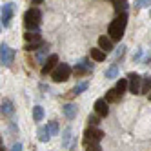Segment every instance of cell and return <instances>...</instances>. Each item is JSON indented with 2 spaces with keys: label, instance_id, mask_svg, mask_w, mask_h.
Segmentation results:
<instances>
[{
  "label": "cell",
  "instance_id": "1",
  "mask_svg": "<svg viewBox=\"0 0 151 151\" xmlns=\"http://www.w3.org/2000/svg\"><path fill=\"white\" fill-rule=\"evenodd\" d=\"M127 26V13H120L107 27V37L113 42H120V38L124 37V31Z\"/></svg>",
  "mask_w": 151,
  "mask_h": 151
},
{
  "label": "cell",
  "instance_id": "2",
  "mask_svg": "<svg viewBox=\"0 0 151 151\" xmlns=\"http://www.w3.org/2000/svg\"><path fill=\"white\" fill-rule=\"evenodd\" d=\"M40 20H42V13L38 7H29L24 13V26L27 31H38Z\"/></svg>",
  "mask_w": 151,
  "mask_h": 151
},
{
  "label": "cell",
  "instance_id": "3",
  "mask_svg": "<svg viewBox=\"0 0 151 151\" xmlns=\"http://www.w3.org/2000/svg\"><path fill=\"white\" fill-rule=\"evenodd\" d=\"M71 73L73 71L69 68V64H58V66L55 68V71L51 73V78L55 82H66V80H69Z\"/></svg>",
  "mask_w": 151,
  "mask_h": 151
},
{
  "label": "cell",
  "instance_id": "4",
  "mask_svg": "<svg viewBox=\"0 0 151 151\" xmlns=\"http://www.w3.org/2000/svg\"><path fill=\"white\" fill-rule=\"evenodd\" d=\"M15 49H11L7 44H4L2 42V46H0V64H2L4 68H11V64L15 60Z\"/></svg>",
  "mask_w": 151,
  "mask_h": 151
},
{
  "label": "cell",
  "instance_id": "5",
  "mask_svg": "<svg viewBox=\"0 0 151 151\" xmlns=\"http://www.w3.org/2000/svg\"><path fill=\"white\" fill-rule=\"evenodd\" d=\"M104 138V133H102V129L99 127H88L84 131V144H89V142H100V140Z\"/></svg>",
  "mask_w": 151,
  "mask_h": 151
},
{
  "label": "cell",
  "instance_id": "6",
  "mask_svg": "<svg viewBox=\"0 0 151 151\" xmlns=\"http://www.w3.org/2000/svg\"><path fill=\"white\" fill-rule=\"evenodd\" d=\"M127 80H129V91H131L133 95L142 93V77H140L138 73H129Z\"/></svg>",
  "mask_w": 151,
  "mask_h": 151
},
{
  "label": "cell",
  "instance_id": "7",
  "mask_svg": "<svg viewBox=\"0 0 151 151\" xmlns=\"http://www.w3.org/2000/svg\"><path fill=\"white\" fill-rule=\"evenodd\" d=\"M13 13H15V4H4L2 6V27H9L11 24V18H13Z\"/></svg>",
  "mask_w": 151,
  "mask_h": 151
},
{
  "label": "cell",
  "instance_id": "8",
  "mask_svg": "<svg viewBox=\"0 0 151 151\" xmlns=\"http://www.w3.org/2000/svg\"><path fill=\"white\" fill-rule=\"evenodd\" d=\"M91 69H93V64L88 60V58H82L77 66H75V69H73V73L77 75V77H82V75H88V73H91Z\"/></svg>",
  "mask_w": 151,
  "mask_h": 151
},
{
  "label": "cell",
  "instance_id": "9",
  "mask_svg": "<svg viewBox=\"0 0 151 151\" xmlns=\"http://www.w3.org/2000/svg\"><path fill=\"white\" fill-rule=\"evenodd\" d=\"M58 66V57L57 55H49L47 57V60H46V64H44V66H42V75H44V77H46V75H49V73H53V71H55V68Z\"/></svg>",
  "mask_w": 151,
  "mask_h": 151
},
{
  "label": "cell",
  "instance_id": "10",
  "mask_svg": "<svg viewBox=\"0 0 151 151\" xmlns=\"http://www.w3.org/2000/svg\"><path fill=\"white\" fill-rule=\"evenodd\" d=\"M62 115L66 116L68 120H75L77 115H78V107L75 106V104H71V102H68V104L62 106Z\"/></svg>",
  "mask_w": 151,
  "mask_h": 151
},
{
  "label": "cell",
  "instance_id": "11",
  "mask_svg": "<svg viewBox=\"0 0 151 151\" xmlns=\"http://www.w3.org/2000/svg\"><path fill=\"white\" fill-rule=\"evenodd\" d=\"M109 102H107L106 99H99L95 102V113L99 116H107L109 115V106H107Z\"/></svg>",
  "mask_w": 151,
  "mask_h": 151
},
{
  "label": "cell",
  "instance_id": "12",
  "mask_svg": "<svg viewBox=\"0 0 151 151\" xmlns=\"http://www.w3.org/2000/svg\"><path fill=\"white\" fill-rule=\"evenodd\" d=\"M0 109H2V115L4 116H11L15 113V106H13V102L9 100V99H4L2 100V106H0Z\"/></svg>",
  "mask_w": 151,
  "mask_h": 151
},
{
  "label": "cell",
  "instance_id": "13",
  "mask_svg": "<svg viewBox=\"0 0 151 151\" xmlns=\"http://www.w3.org/2000/svg\"><path fill=\"white\" fill-rule=\"evenodd\" d=\"M99 47L106 53H111L113 51V40L109 37H100L99 38Z\"/></svg>",
  "mask_w": 151,
  "mask_h": 151
},
{
  "label": "cell",
  "instance_id": "14",
  "mask_svg": "<svg viewBox=\"0 0 151 151\" xmlns=\"http://www.w3.org/2000/svg\"><path fill=\"white\" fill-rule=\"evenodd\" d=\"M89 55H91V58H93L95 62H102V60H106V55H107V53L102 51L100 47H91V53H89Z\"/></svg>",
  "mask_w": 151,
  "mask_h": 151
},
{
  "label": "cell",
  "instance_id": "15",
  "mask_svg": "<svg viewBox=\"0 0 151 151\" xmlns=\"http://www.w3.org/2000/svg\"><path fill=\"white\" fill-rule=\"evenodd\" d=\"M104 77L107 78V80H113V78H116L118 77V64H111L109 68H107L106 71H104Z\"/></svg>",
  "mask_w": 151,
  "mask_h": 151
},
{
  "label": "cell",
  "instance_id": "16",
  "mask_svg": "<svg viewBox=\"0 0 151 151\" xmlns=\"http://www.w3.org/2000/svg\"><path fill=\"white\" fill-rule=\"evenodd\" d=\"M37 137H38V140H40V142H49V138H51V133H49L47 126H44V127H38V131H37Z\"/></svg>",
  "mask_w": 151,
  "mask_h": 151
},
{
  "label": "cell",
  "instance_id": "17",
  "mask_svg": "<svg viewBox=\"0 0 151 151\" xmlns=\"http://www.w3.org/2000/svg\"><path fill=\"white\" fill-rule=\"evenodd\" d=\"M115 89L118 91V95L122 96V95H124V93H126V91L129 89V80H127V78H120V80L116 82V86H115Z\"/></svg>",
  "mask_w": 151,
  "mask_h": 151
},
{
  "label": "cell",
  "instance_id": "18",
  "mask_svg": "<svg viewBox=\"0 0 151 151\" xmlns=\"http://www.w3.org/2000/svg\"><path fill=\"white\" fill-rule=\"evenodd\" d=\"M106 100L109 102V104H113V102H118L120 100V95H118V91L113 88V89H107L106 91Z\"/></svg>",
  "mask_w": 151,
  "mask_h": 151
},
{
  "label": "cell",
  "instance_id": "19",
  "mask_svg": "<svg viewBox=\"0 0 151 151\" xmlns=\"http://www.w3.org/2000/svg\"><path fill=\"white\" fill-rule=\"evenodd\" d=\"M24 38H26V42H38V40H42V35L38 31H26Z\"/></svg>",
  "mask_w": 151,
  "mask_h": 151
},
{
  "label": "cell",
  "instance_id": "20",
  "mask_svg": "<svg viewBox=\"0 0 151 151\" xmlns=\"http://www.w3.org/2000/svg\"><path fill=\"white\" fill-rule=\"evenodd\" d=\"M115 6V11L116 13H126V7H127V0H109Z\"/></svg>",
  "mask_w": 151,
  "mask_h": 151
},
{
  "label": "cell",
  "instance_id": "21",
  "mask_svg": "<svg viewBox=\"0 0 151 151\" xmlns=\"http://www.w3.org/2000/svg\"><path fill=\"white\" fill-rule=\"evenodd\" d=\"M71 142V127H66L62 131V149H66Z\"/></svg>",
  "mask_w": 151,
  "mask_h": 151
},
{
  "label": "cell",
  "instance_id": "22",
  "mask_svg": "<svg viewBox=\"0 0 151 151\" xmlns=\"http://www.w3.org/2000/svg\"><path fill=\"white\" fill-rule=\"evenodd\" d=\"M46 46V42H42V40H38V42H27L26 44V51H37V49H42Z\"/></svg>",
  "mask_w": 151,
  "mask_h": 151
},
{
  "label": "cell",
  "instance_id": "23",
  "mask_svg": "<svg viewBox=\"0 0 151 151\" xmlns=\"http://www.w3.org/2000/svg\"><path fill=\"white\" fill-rule=\"evenodd\" d=\"M88 88H89V82H80V84H77V86L71 89V95H73V96H75V95H80V93H84Z\"/></svg>",
  "mask_w": 151,
  "mask_h": 151
},
{
  "label": "cell",
  "instance_id": "24",
  "mask_svg": "<svg viewBox=\"0 0 151 151\" xmlns=\"http://www.w3.org/2000/svg\"><path fill=\"white\" fill-rule=\"evenodd\" d=\"M42 118H44V107H42V106H35L33 107V120L40 122Z\"/></svg>",
  "mask_w": 151,
  "mask_h": 151
},
{
  "label": "cell",
  "instance_id": "25",
  "mask_svg": "<svg viewBox=\"0 0 151 151\" xmlns=\"http://www.w3.org/2000/svg\"><path fill=\"white\" fill-rule=\"evenodd\" d=\"M151 93V77H144L142 78V93L140 95H149Z\"/></svg>",
  "mask_w": 151,
  "mask_h": 151
},
{
  "label": "cell",
  "instance_id": "26",
  "mask_svg": "<svg viewBox=\"0 0 151 151\" xmlns=\"http://www.w3.org/2000/svg\"><path fill=\"white\" fill-rule=\"evenodd\" d=\"M46 55H47V44H46L44 47H42V49L37 53V60H38V62H42V64H46V60H47V58H46Z\"/></svg>",
  "mask_w": 151,
  "mask_h": 151
},
{
  "label": "cell",
  "instance_id": "27",
  "mask_svg": "<svg viewBox=\"0 0 151 151\" xmlns=\"http://www.w3.org/2000/svg\"><path fill=\"white\" fill-rule=\"evenodd\" d=\"M47 129H49L51 137L58 135V122H57V120H53V122H47Z\"/></svg>",
  "mask_w": 151,
  "mask_h": 151
},
{
  "label": "cell",
  "instance_id": "28",
  "mask_svg": "<svg viewBox=\"0 0 151 151\" xmlns=\"http://www.w3.org/2000/svg\"><path fill=\"white\" fill-rule=\"evenodd\" d=\"M88 124H89L91 127H96V126L100 124V116L96 115V113H95V115H89V116H88Z\"/></svg>",
  "mask_w": 151,
  "mask_h": 151
},
{
  "label": "cell",
  "instance_id": "29",
  "mask_svg": "<svg viewBox=\"0 0 151 151\" xmlns=\"http://www.w3.org/2000/svg\"><path fill=\"white\" fill-rule=\"evenodd\" d=\"M151 6V0H135V7L142 9V7H149Z\"/></svg>",
  "mask_w": 151,
  "mask_h": 151
},
{
  "label": "cell",
  "instance_id": "30",
  "mask_svg": "<svg viewBox=\"0 0 151 151\" xmlns=\"http://www.w3.org/2000/svg\"><path fill=\"white\" fill-rule=\"evenodd\" d=\"M124 55H126V46H124V44H120V47L115 51V58H116V60H120Z\"/></svg>",
  "mask_w": 151,
  "mask_h": 151
},
{
  "label": "cell",
  "instance_id": "31",
  "mask_svg": "<svg viewBox=\"0 0 151 151\" xmlns=\"http://www.w3.org/2000/svg\"><path fill=\"white\" fill-rule=\"evenodd\" d=\"M86 151H100L99 142H89V144H86Z\"/></svg>",
  "mask_w": 151,
  "mask_h": 151
},
{
  "label": "cell",
  "instance_id": "32",
  "mask_svg": "<svg viewBox=\"0 0 151 151\" xmlns=\"http://www.w3.org/2000/svg\"><path fill=\"white\" fill-rule=\"evenodd\" d=\"M140 58H142V49H137V51L133 53V57H131V60H133V62H138Z\"/></svg>",
  "mask_w": 151,
  "mask_h": 151
},
{
  "label": "cell",
  "instance_id": "33",
  "mask_svg": "<svg viewBox=\"0 0 151 151\" xmlns=\"http://www.w3.org/2000/svg\"><path fill=\"white\" fill-rule=\"evenodd\" d=\"M22 149H24L22 142H15V144H13V147H11V151H22Z\"/></svg>",
  "mask_w": 151,
  "mask_h": 151
},
{
  "label": "cell",
  "instance_id": "34",
  "mask_svg": "<svg viewBox=\"0 0 151 151\" xmlns=\"http://www.w3.org/2000/svg\"><path fill=\"white\" fill-rule=\"evenodd\" d=\"M144 64H146V66H149V64H151V53H149V55L146 57V60H144Z\"/></svg>",
  "mask_w": 151,
  "mask_h": 151
},
{
  "label": "cell",
  "instance_id": "35",
  "mask_svg": "<svg viewBox=\"0 0 151 151\" xmlns=\"http://www.w3.org/2000/svg\"><path fill=\"white\" fill-rule=\"evenodd\" d=\"M31 2H33V4H40V2H42V0H31Z\"/></svg>",
  "mask_w": 151,
  "mask_h": 151
},
{
  "label": "cell",
  "instance_id": "36",
  "mask_svg": "<svg viewBox=\"0 0 151 151\" xmlns=\"http://www.w3.org/2000/svg\"><path fill=\"white\" fill-rule=\"evenodd\" d=\"M149 100H151V93H149Z\"/></svg>",
  "mask_w": 151,
  "mask_h": 151
}]
</instances>
